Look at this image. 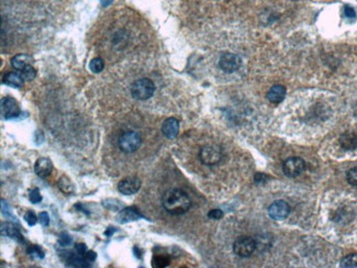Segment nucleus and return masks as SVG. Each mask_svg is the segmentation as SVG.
<instances>
[{"label": "nucleus", "instance_id": "f257e3e1", "mask_svg": "<svg viewBox=\"0 0 357 268\" xmlns=\"http://www.w3.org/2000/svg\"><path fill=\"white\" fill-rule=\"evenodd\" d=\"M162 203H163L164 209L173 215L186 214L192 207V201L187 193L177 188L169 189L166 191L162 198Z\"/></svg>", "mask_w": 357, "mask_h": 268}, {"label": "nucleus", "instance_id": "f03ea898", "mask_svg": "<svg viewBox=\"0 0 357 268\" xmlns=\"http://www.w3.org/2000/svg\"><path fill=\"white\" fill-rule=\"evenodd\" d=\"M155 85L148 78H141L134 81L131 86V95L134 99L146 100L154 95Z\"/></svg>", "mask_w": 357, "mask_h": 268}, {"label": "nucleus", "instance_id": "7ed1b4c3", "mask_svg": "<svg viewBox=\"0 0 357 268\" xmlns=\"http://www.w3.org/2000/svg\"><path fill=\"white\" fill-rule=\"evenodd\" d=\"M119 147L124 153H133L140 149L142 144L141 135L136 131H127L119 137Z\"/></svg>", "mask_w": 357, "mask_h": 268}, {"label": "nucleus", "instance_id": "20e7f679", "mask_svg": "<svg viewBox=\"0 0 357 268\" xmlns=\"http://www.w3.org/2000/svg\"><path fill=\"white\" fill-rule=\"evenodd\" d=\"M199 159L202 164L207 166H215L222 160V151L219 146L206 145L199 152Z\"/></svg>", "mask_w": 357, "mask_h": 268}, {"label": "nucleus", "instance_id": "39448f33", "mask_svg": "<svg viewBox=\"0 0 357 268\" xmlns=\"http://www.w3.org/2000/svg\"><path fill=\"white\" fill-rule=\"evenodd\" d=\"M256 248V242L249 237H240L233 243V252L240 257H249Z\"/></svg>", "mask_w": 357, "mask_h": 268}, {"label": "nucleus", "instance_id": "423d86ee", "mask_svg": "<svg viewBox=\"0 0 357 268\" xmlns=\"http://www.w3.org/2000/svg\"><path fill=\"white\" fill-rule=\"evenodd\" d=\"M305 169V163L300 157H290L286 160L282 165V170L287 177H297L302 174Z\"/></svg>", "mask_w": 357, "mask_h": 268}, {"label": "nucleus", "instance_id": "0eeeda50", "mask_svg": "<svg viewBox=\"0 0 357 268\" xmlns=\"http://www.w3.org/2000/svg\"><path fill=\"white\" fill-rule=\"evenodd\" d=\"M242 59L239 55L233 53H223L219 59V66L224 73H234L240 68Z\"/></svg>", "mask_w": 357, "mask_h": 268}, {"label": "nucleus", "instance_id": "6e6552de", "mask_svg": "<svg viewBox=\"0 0 357 268\" xmlns=\"http://www.w3.org/2000/svg\"><path fill=\"white\" fill-rule=\"evenodd\" d=\"M290 207L288 203L284 200H277L273 202L268 208V214L273 220H284L289 215Z\"/></svg>", "mask_w": 357, "mask_h": 268}, {"label": "nucleus", "instance_id": "1a4fd4ad", "mask_svg": "<svg viewBox=\"0 0 357 268\" xmlns=\"http://www.w3.org/2000/svg\"><path fill=\"white\" fill-rule=\"evenodd\" d=\"M142 186V182L137 177H129L121 180L118 185V190L124 196H130L137 193Z\"/></svg>", "mask_w": 357, "mask_h": 268}, {"label": "nucleus", "instance_id": "9d476101", "mask_svg": "<svg viewBox=\"0 0 357 268\" xmlns=\"http://www.w3.org/2000/svg\"><path fill=\"white\" fill-rule=\"evenodd\" d=\"M1 114L6 120L13 119L20 114L19 106L11 97H4L1 99Z\"/></svg>", "mask_w": 357, "mask_h": 268}, {"label": "nucleus", "instance_id": "9b49d317", "mask_svg": "<svg viewBox=\"0 0 357 268\" xmlns=\"http://www.w3.org/2000/svg\"><path fill=\"white\" fill-rule=\"evenodd\" d=\"M53 165L52 161L46 157H40V159L35 161L34 165V172L39 177H48L49 175L52 173Z\"/></svg>", "mask_w": 357, "mask_h": 268}, {"label": "nucleus", "instance_id": "f8f14e48", "mask_svg": "<svg viewBox=\"0 0 357 268\" xmlns=\"http://www.w3.org/2000/svg\"><path fill=\"white\" fill-rule=\"evenodd\" d=\"M162 131L167 138H175L179 132V121L176 118L166 119L162 126Z\"/></svg>", "mask_w": 357, "mask_h": 268}, {"label": "nucleus", "instance_id": "ddd939ff", "mask_svg": "<svg viewBox=\"0 0 357 268\" xmlns=\"http://www.w3.org/2000/svg\"><path fill=\"white\" fill-rule=\"evenodd\" d=\"M340 144L346 151L355 150L357 147V133L354 131L343 133L340 137Z\"/></svg>", "mask_w": 357, "mask_h": 268}, {"label": "nucleus", "instance_id": "4468645a", "mask_svg": "<svg viewBox=\"0 0 357 268\" xmlns=\"http://www.w3.org/2000/svg\"><path fill=\"white\" fill-rule=\"evenodd\" d=\"M286 97V88L281 85H274L267 92V99L272 104H280Z\"/></svg>", "mask_w": 357, "mask_h": 268}, {"label": "nucleus", "instance_id": "2eb2a0df", "mask_svg": "<svg viewBox=\"0 0 357 268\" xmlns=\"http://www.w3.org/2000/svg\"><path fill=\"white\" fill-rule=\"evenodd\" d=\"M141 218H143V215L140 214V211L134 207H130L123 209L120 212V214L118 216V219L121 223H127L129 221H137Z\"/></svg>", "mask_w": 357, "mask_h": 268}, {"label": "nucleus", "instance_id": "dca6fc26", "mask_svg": "<svg viewBox=\"0 0 357 268\" xmlns=\"http://www.w3.org/2000/svg\"><path fill=\"white\" fill-rule=\"evenodd\" d=\"M23 78L22 75H20V74L18 73H15V72H11V73H8L4 75L3 77V84H6L8 86H12V87H18V88H20V87L23 86Z\"/></svg>", "mask_w": 357, "mask_h": 268}, {"label": "nucleus", "instance_id": "f3484780", "mask_svg": "<svg viewBox=\"0 0 357 268\" xmlns=\"http://www.w3.org/2000/svg\"><path fill=\"white\" fill-rule=\"evenodd\" d=\"M32 61V58L27 54H18L16 55L15 57H12L11 59V65L15 67L18 71H22L23 68L26 66L30 65V62Z\"/></svg>", "mask_w": 357, "mask_h": 268}, {"label": "nucleus", "instance_id": "a211bd4d", "mask_svg": "<svg viewBox=\"0 0 357 268\" xmlns=\"http://www.w3.org/2000/svg\"><path fill=\"white\" fill-rule=\"evenodd\" d=\"M1 232H2V235H7V237H10L12 239L18 240L19 242H23V238H22L21 233L19 232V230L16 229L12 224L2 225Z\"/></svg>", "mask_w": 357, "mask_h": 268}, {"label": "nucleus", "instance_id": "6ab92c4d", "mask_svg": "<svg viewBox=\"0 0 357 268\" xmlns=\"http://www.w3.org/2000/svg\"><path fill=\"white\" fill-rule=\"evenodd\" d=\"M153 267L157 268H164L167 267L170 264V257L166 254H160V255H155L153 257Z\"/></svg>", "mask_w": 357, "mask_h": 268}, {"label": "nucleus", "instance_id": "aec40b11", "mask_svg": "<svg viewBox=\"0 0 357 268\" xmlns=\"http://www.w3.org/2000/svg\"><path fill=\"white\" fill-rule=\"evenodd\" d=\"M58 188L61 189V191L64 192L65 195H69V193H73L74 190H75L73 183L65 176L61 177V179L58 180Z\"/></svg>", "mask_w": 357, "mask_h": 268}, {"label": "nucleus", "instance_id": "412c9836", "mask_svg": "<svg viewBox=\"0 0 357 268\" xmlns=\"http://www.w3.org/2000/svg\"><path fill=\"white\" fill-rule=\"evenodd\" d=\"M341 267H345V268L357 267V253L349 254V255L343 257L341 261Z\"/></svg>", "mask_w": 357, "mask_h": 268}, {"label": "nucleus", "instance_id": "4be33fe9", "mask_svg": "<svg viewBox=\"0 0 357 268\" xmlns=\"http://www.w3.org/2000/svg\"><path fill=\"white\" fill-rule=\"evenodd\" d=\"M89 67H90V71L91 72H94V73H100L104 69L105 64H104L103 59H101L100 57H96V58H94L90 62Z\"/></svg>", "mask_w": 357, "mask_h": 268}, {"label": "nucleus", "instance_id": "5701e85b", "mask_svg": "<svg viewBox=\"0 0 357 268\" xmlns=\"http://www.w3.org/2000/svg\"><path fill=\"white\" fill-rule=\"evenodd\" d=\"M22 76L26 80H32L36 76V71L31 65H27L22 69Z\"/></svg>", "mask_w": 357, "mask_h": 268}, {"label": "nucleus", "instance_id": "b1692460", "mask_svg": "<svg viewBox=\"0 0 357 268\" xmlns=\"http://www.w3.org/2000/svg\"><path fill=\"white\" fill-rule=\"evenodd\" d=\"M27 254H29V255L33 256V257H38V258H43L44 257V252L38 245L29 246V248L27 249Z\"/></svg>", "mask_w": 357, "mask_h": 268}, {"label": "nucleus", "instance_id": "393cba45", "mask_svg": "<svg viewBox=\"0 0 357 268\" xmlns=\"http://www.w3.org/2000/svg\"><path fill=\"white\" fill-rule=\"evenodd\" d=\"M347 182H349L352 186L357 187V167L350 169L346 175Z\"/></svg>", "mask_w": 357, "mask_h": 268}, {"label": "nucleus", "instance_id": "a878e982", "mask_svg": "<svg viewBox=\"0 0 357 268\" xmlns=\"http://www.w3.org/2000/svg\"><path fill=\"white\" fill-rule=\"evenodd\" d=\"M343 12H344V16H345V18H347V19L355 20L356 11H355V9L353 7H351V6H349V4H346V6H344V9H343Z\"/></svg>", "mask_w": 357, "mask_h": 268}, {"label": "nucleus", "instance_id": "bb28decb", "mask_svg": "<svg viewBox=\"0 0 357 268\" xmlns=\"http://www.w3.org/2000/svg\"><path fill=\"white\" fill-rule=\"evenodd\" d=\"M25 220L27 221V223L29 224L30 226H33L36 224V222H38V218H36V215L34 212L32 211H27L26 215H25Z\"/></svg>", "mask_w": 357, "mask_h": 268}, {"label": "nucleus", "instance_id": "cd10ccee", "mask_svg": "<svg viewBox=\"0 0 357 268\" xmlns=\"http://www.w3.org/2000/svg\"><path fill=\"white\" fill-rule=\"evenodd\" d=\"M30 200H31L32 203H39V202L42 201V196H41V193H40L38 188H35L31 191Z\"/></svg>", "mask_w": 357, "mask_h": 268}, {"label": "nucleus", "instance_id": "c85d7f7f", "mask_svg": "<svg viewBox=\"0 0 357 268\" xmlns=\"http://www.w3.org/2000/svg\"><path fill=\"white\" fill-rule=\"evenodd\" d=\"M59 244H61L62 246H67L69 245V244L72 243V238L69 237V235L67 233H62L61 237H59V240H58Z\"/></svg>", "mask_w": 357, "mask_h": 268}, {"label": "nucleus", "instance_id": "c756f323", "mask_svg": "<svg viewBox=\"0 0 357 268\" xmlns=\"http://www.w3.org/2000/svg\"><path fill=\"white\" fill-rule=\"evenodd\" d=\"M208 216H209V218L212 220H220L223 218V212H222L221 210L215 209V210H211L209 214H208Z\"/></svg>", "mask_w": 357, "mask_h": 268}, {"label": "nucleus", "instance_id": "7c9ffc66", "mask_svg": "<svg viewBox=\"0 0 357 268\" xmlns=\"http://www.w3.org/2000/svg\"><path fill=\"white\" fill-rule=\"evenodd\" d=\"M40 222L43 226H48L50 224V216L48 214V212H41L39 215Z\"/></svg>", "mask_w": 357, "mask_h": 268}, {"label": "nucleus", "instance_id": "2f4dec72", "mask_svg": "<svg viewBox=\"0 0 357 268\" xmlns=\"http://www.w3.org/2000/svg\"><path fill=\"white\" fill-rule=\"evenodd\" d=\"M75 249H76V252H77L78 254H80V255L85 256V254H86V249H87L85 244H82V243L76 244V245H75Z\"/></svg>", "mask_w": 357, "mask_h": 268}, {"label": "nucleus", "instance_id": "473e14b6", "mask_svg": "<svg viewBox=\"0 0 357 268\" xmlns=\"http://www.w3.org/2000/svg\"><path fill=\"white\" fill-rule=\"evenodd\" d=\"M85 258H86V260L88 261V262H89V263H91V262H94L95 260H96V257H97V254L94 252V251H87L86 252V254H85V256H84Z\"/></svg>", "mask_w": 357, "mask_h": 268}, {"label": "nucleus", "instance_id": "72a5a7b5", "mask_svg": "<svg viewBox=\"0 0 357 268\" xmlns=\"http://www.w3.org/2000/svg\"><path fill=\"white\" fill-rule=\"evenodd\" d=\"M100 1H101V3H103L104 7H107V6H109L111 2H112V0H100Z\"/></svg>", "mask_w": 357, "mask_h": 268}, {"label": "nucleus", "instance_id": "f704fd0d", "mask_svg": "<svg viewBox=\"0 0 357 268\" xmlns=\"http://www.w3.org/2000/svg\"><path fill=\"white\" fill-rule=\"evenodd\" d=\"M115 231H117L115 228H109V230L106 232V235H112V233L115 232Z\"/></svg>", "mask_w": 357, "mask_h": 268}]
</instances>
